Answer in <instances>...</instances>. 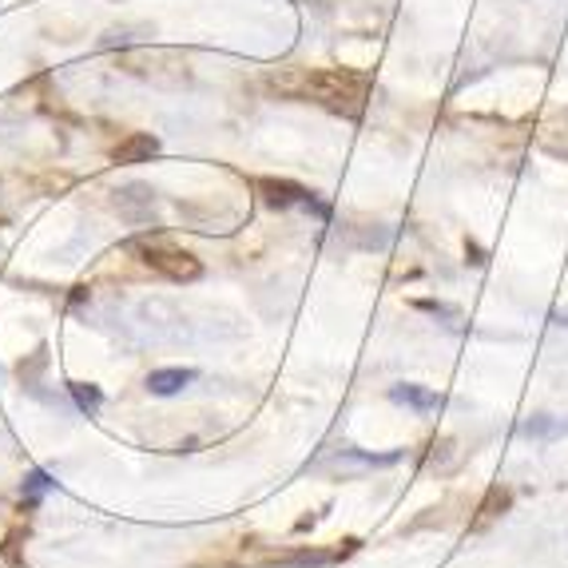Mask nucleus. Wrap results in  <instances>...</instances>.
Returning <instances> with one entry per match:
<instances>
[{"mask_svg":"<svg viewBox=\"0 0 568 568\" xmlns=\"http://www.w3.org/2000/svg\"><path fill=\"white\" fill-rule=\"evenodd\" d=\"M266 84L275 88V92L291 95V100L331 108L338 115H362L369 95L366 77H358L351 68H294L286 77H271Z\"/></svg>","mask_w":568,"mask_h":568,"instance_id":"obj_1","label":"nucleus"},{"mask_svg":"<svg viewBox=\"0 0 568 568\" xmlns=\"http://www.w3.org/2000/svg\"><path fill=\"white\" fill-rule=\"evenodd\" d=\"M135 251H140V258H143L148 271L171 278V283H191V278L203 275L200 258L191 255V251H183V246L168 243V239H140Z\"/></svg>","mask_w":568,"mask_h":568,"instance_id":"obj_2","label":"nucleus"},{"mask_svg":"<svg viewBox=\"0 0 568 568\" xmlns=\"http://www.w3.org/2000/svg\"><path fill=\"white\" fill-rule=\"evenodd\" d=\"M258 191H266V203H275V207H291V203H311L303 187H294V183H275V180H263Z\"/></svg>","mask_w":568,"mask_h":568,"instance_id":"obj_3","label":"nucleus"},{"mask_svg":"<svg viewBox=\"0 0 568 568\" xmlns=\"http://www.w3.org/2000/svg\"><path fill=\"white\" fill-rule=\"evenodd\" d=\"M155 148H160V143H155L152 135H128V140L115 148V160L140 163V160H148V155H155Z\"/></svg>","mask_w":568,"mask_h":568,"instance_id":"obj_4","label":"nucleus"},{"mask_svg":"<svg viewBox=\"0 0 568 568\" xmlns=\"http://www.w3.org/2000/svg\"><path fill=\"white\" fill-rule=\"evenodd\" d=\"M191 378H195L191 369H155L152 378H148V389H152V394H175V389L187 386Z\"/></svg>","mask_w":568,"mask_h":568,"instance_id":"obj_5","label":"nucleus"},{"mask_svg":"<svg viewBox=\"0 0 568 568\" xmlns=\"http://www.w3.org/2000/svg\"><path fill=\"white\" fill-rule=\"evenodd\" d=\"M394 398H398V402H414V406H442V398H437V394H422V389H414V386L394 389Z\"/></svg>","mask_w":568,"mask_h":568,"instance_id":"obj_6","label":"nucleus"}]
</instances>
